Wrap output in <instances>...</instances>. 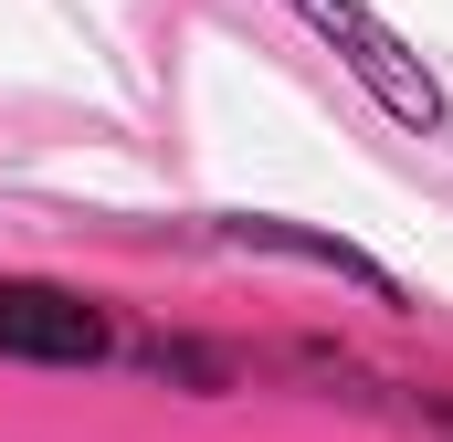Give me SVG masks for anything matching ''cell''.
<instances>
[{
  "mask_svg": "<svg viewBox=\"0 0 453 442\" xmlns=\"http://www.w3.org/2000/svg\"><path fill=\"white\" fill-rule=\"evenodd\" d=\"M0 347L64 369V358H96V347H106V316H96L74 285H0Z\"/></svg>",
  "mask_w": 453,
  "mask_h": 442,
  "instance_id": "obj_2",
  "label": "cell"
},
{
  "mask_svg": "<svg viewBox=\"0 0 453 442\" xmlns=\"http://www.w3.org/2000/svg\"><path fill=\"white\" fill-rule=\"evenodd\" d=\"M285 11H296V21H306V32L348 64V74L380 95V116H401V126H443V85L422 74V53H411L369 0H285Z\"/></svg>",
  "mask_w": 453,
  "mask_h": 442,
  "instance_id": "obj_1",
  "label": "cell"
}]
</instances>
